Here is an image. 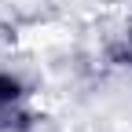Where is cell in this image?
<instances>
[{"label":"cell","instance_id":"cell-1","mask_svg":"<svg viewBox=\"0 0 132 132\" xmlns=\"http://www.w3.org/2000/svg\"><path fill=\"white\" fill-rule=\"evenodd\" d=\"M29 95H33L29 81L19 70L0 66V132H29L37 125Z\"/></svg>","mask_w":132,"mask_h":132},{"label":"cell","instance_id":"cell-2","mask_svg":"<svg viewBox=\"0 0 132 132\" xmlns=\"http://www.w3.org/2000/svg\"><path fill=\"white\" fill-rule=\"evenodd\" d=\"M125 59H128V66H132V22H128V29H125Z\"/></svg>","mask_w":132,"mask_h":132}]
</instances>
